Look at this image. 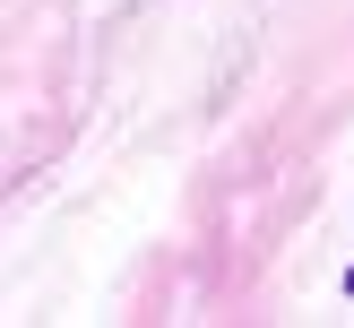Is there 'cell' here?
I'll return each mask as SVG.
<instances>
[{"label":"cell","mask_w":354,"mask_h":328,"mask_svg":"<svg viewBox=\"0 0 354 328\" xmlns=\"http://www.w3.org/2000/svg\"><path fill=\"white\" fill-rule=\"evenodd\" d=\"M346 285H354V268H346Z\"/></svg>","instance_id":"cell-1"}]
</instances>
